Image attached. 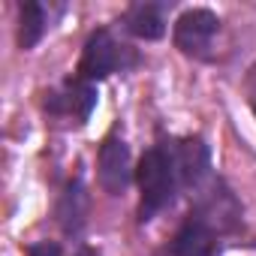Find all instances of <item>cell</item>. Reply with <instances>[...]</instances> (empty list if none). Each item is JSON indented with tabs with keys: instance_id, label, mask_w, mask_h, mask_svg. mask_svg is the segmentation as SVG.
<instances>
[{
	"instance_id": "obj_9",
	"label": "cell",
	"mask_w": 256,
	"mask_h": 256,
	"mask_svg": "<svg viewBox=\"0 0 256 256\" xmlns=\"http://www.w3.org/2000/svg\"><path fill=\"white\" fill-rule=\"evenodd\" d=\"M169 12H172V4H166V0H139V4L126 6L120 22L126 34H133L136 40L154 42V40H163Z\"/></svg>"
},
{
	"instance_id": "obj_4",
	"label": "cell",
	"mask_w": 256,
	"mask_h": 256,
	"mask_svg": "<svg viewBox=\"0 0 256 256\" xmlns=\"http://www.w3.org/2000/svg\"><path fill=\"white\" fill-rule=\"evenodd\" d=\"M96 178L100 187L108 196H120L133 181V160H130V145H126L118 133L106 136L100 145V157H96Z\"/></svg>"
},
{
	"instance_id": "obj_11",
	"label": "cell",
	"mask_w": 256,
	"mask_h": 256,
	"mask_svg": "<svg viewBox=\"0 0 256 256\" xmlns=\"http://www.w3.org/2000/svg\"><path fill=\"white\" fill-rule=\"evenodd\" d=\"M52 28V6L48 4H22L18 6V28H16V40L22 52H30L40 46V40L46 36V30Z\"/></svg>"
},
{
	"instance_id": "obj_7",
	"label": "cell",
	"mask_w": 256,
	"mask_h": 256,
	"mask_svg": "<svg viewBox=\"0 0 256 256\" xmlns=\"http://www.w3.org/2000/svg\"><path fill=\"white\" fill-rule=\"evenodd\" d=\"M172 157L178 169L181 187H202V181L211 175V151L202 136H187V139H172Z\"/></svg>"
},
{
	"instance_id": "obj_5",
	"label": "cell",
	"mask_w": 256,
	"mask_h": 256,
	"mask_svg": "<svg viewBox=\"0 0 256 256\" xmlns=\"http://www.w3.org/2000/svg\"><path fill=\"white\" fill-rule=\"evenodd\" d=\"M193 214H199L205 223H211L217 235H226V232L238 229V223H241V202L223 181H214L202 193V199L193 205Z\"/></svg>"
},
{
	"instance_id": "obj_13",
	"label": "cell",
	"mask_w": 256,
	"mask_h": 256,
	"mask_svg": "<svg viewBox=\"0 0 256 256\" xmlns=\"http://www.w3.org/2000/svg\"><path fill=\"white\" fill-rule=\"evenodd\" d=\"M244 88H247V94H250V106L256 108V64L247 70V78H244Z\"/></svg>"
},
{
	"instance_id": "obj_8",
	"label": "cell",
	"mask_w": 256,
	"mask_h": 256,
	"mask_svg": "<svg viewBox=\"0 0 256 256\" xmlns=\"http://www.w3.org/2000/svg\"><path fill=\"white\" fill-rule=\"evenodd\" d=\"M217 232L211 223H205L199 214H187V220L178 226V232L172 235L166 253L169 256H214L217 253Z\"/></svg>"
},
{
	"instance_id": "obj_14",
	"label": "cell",
	"mask_w": 256,
	"mask_h": 256,
	"mask_svg": "<svg viewBox=\"0 0 256 256\" xmlns=\"http://www.w3.org/2000/svg\"><path fill=\"white\" fill-rule=\"evenodd\" d=\"M76 256H100V253H96V250H90V247H82Z\"/></svg>"
},
{
	"instance_id": "obj_10",
	"label": "cell",
	"mask_w": 256,
	"mask_h": 256,
	"mask_svg": "<svg viewBox=\"0 0 256 256\" xmlns=\"http://www.w3.org/2000/svg\"><path fill=\"white\" fill-rule=\"evenodd\" d=\"M88 214H90V193H88V184L76 175L58 196L54 217H58V226L64 229V235L78 238L88 226Z\"/></svg>"
},
{
	"instance_id": "obj_6",
	"label": "cell",
	"mask_w": 256,
	"mask_h": 256,
	"mask_svg": "<svg viewBox=\"0 0 256 256\" xmlns=\"http://www.w3.org/2000/svg\"><path fill=\"white\" fill-rule=\"evenodd\" d=\"M96 106V84L84 82V78H70L64 82L58 90L46 94V112L48 114H64V118H76L78 124H84L90 118Z\"/></svg>"
},
{
	"instance_id": "obj_2",
	"label": "cell",
	"mask_w": 256,
	"mask_h": 256,
	"mask_svg": "<svg viewBox=\"0 0 256 256\" xmlns=\"http://www.w3.org/2000/svg\"><path fill=\"white\" fill-rule=\"evenodd\" d=\"M139 64V54L124 46L112 36L108 28H100L88 36L84 48H82V58H78V66H76V76L84 78V82H100V78H108L114 72H124Z\"/></svg>"
},
{
	"instance_id": "obj_3",
	"label": "cell",
	"mask_w": 256,
	"mask_h": 256,
	"mask_svg": "<svg viewBox=\"0 0 256 256\" xmlns=\"http://www.w3.org/2000/svg\"><path fill=\"white\" fill-rule=\"evenodd\" d=\"M220 30V18L214 10H205V6H193V10H184L178 18H175V28H172V40H175V48L187 58H196V60H208L211 58V42Z\"/></svg>"
},
{
	"instance_id": "obj_1",
	"label": "cell",
	"mask_w": 256,
	"mask_h": 256,
	"mask_svg": "<svg viewBox=\"0 0 256 256\" xmlns=\"http://www.w3.org/2000/svg\"><path fill=\"white\" fill-rule=\"evenodd\" d=\"M136 184H139V223L154 220L163 208H169L175 202V193L181 190L178 181V169H175V157H172V145L160 142L154 148H148L136 166Z\"/></svg>"
},
{
	"instance_id": "obj_12",
	"label": "cell",
	"mask_w": 256,
	"mask_h": 256,
	"mask_svg": "<svg viewBox=\"0 0 256 256\" xmlns=\"http://www.w3.org/2000/svg\"><path fill=\"white\" fill-rule=\"evenodd\" d=\"M28 256H64V247L58 241H34L28 244Z\"/></svg>"
}]
</instances>
